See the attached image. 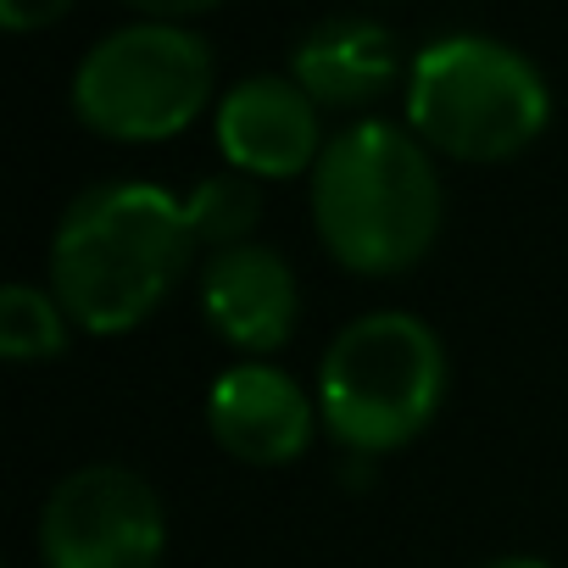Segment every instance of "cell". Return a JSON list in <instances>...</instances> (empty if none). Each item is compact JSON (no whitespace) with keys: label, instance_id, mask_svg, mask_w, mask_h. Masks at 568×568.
<instances>
[{"label":"cell","instance_id":"obj_1","mask_svg":"<svg viewBox=\"0 0 568 568\" xmlns=\"http://www.w3.org/2000/svg\"><path fill=\"white\" fill-rule=\"evenodd\" d=\"M184 201L145 179L84 190L51 234V296L84 335L140 329L195 262Z\"/></svg>","mask_w":568,"mask_h":568},{"label":"cell","instance_id":"obj_2","mask_svg":"<svg viewBox=\"0 0 568 568\" xmlns=\"http://www.w3.org/2000/svg\"><path fill=\"white\" fill-rule=\"evenodd\" d=\"M446 223L435 151L385 118L341 129L313 168V229L324 251L363 278L418 267Z\"/></svg>","mask_w":568,"mask_h":568},{"label":"cell","instance_id":"obj_3","mask_svg":"<svg viewBox=\"0 0 568 568\" xmlns=\"http://www.w3.org/2000/svg\"><path fill=\"white\" fill-rule=\"evenodd\" d=\"M551 123L540 68L485 34L429 40L407 68V129L452 162H513Z\"/></svg>","mask_w":568,"mask_h":568},{"label":"cell","instance_id":"obj_4","mask_svg":"<svg viewBox=\"0 0 568 568\" xmlns=\"http://www.w3.org/2000/svg\"><path fill=\"white\" fill-rule=\"evenodd\" d=\"M446 385V346L424 318L368 313L346 324L318 363V418L346 452L385 457L435 424Z\"/></svg>","mask_w":568,"mask_h":568},{"label":"cell","instance_id":"obj_5","mask_svg":"<svg viewBox=\"0 0 568 568\" xmlns=\"http://www.w3.org/2000/svg\"><path fill=\"white\" fill-rule=\"evenodd\" d=\"M212 45L184 23H129L84 51L73 73V118L118 145L184 134L212 106Z\"/></svg>","mask_w":568,"mask_h":568},{"label":"cell","instance_id":"obj_6","mask_svg":"<svg viewBox=\"0 0 568 568\" xmlns=\"http://www.w3.org/2000/svg\"><path fill=\"white\" fill-rule=\"evenodd\" d=\"M168 513L123 463H90L51 485L40 507L45 568H162Z\"/></svg>","mask_w":568,"mask_h":568},{"label":"cell","instance_id":"obj_7","mask_svg":"<svg viewBox=\"0 0 568 568\" xmlns=\"http://www.w3.org/2000/svg\"><path fill=\"white\" fill-rule=\"evenodd\" d=\"M212 134H217L223 162L256 184L313 173L329 145L318 123V101L296 79H273V73H256L223 90V101L212 106Z\"/></svg>","mask_w":568,"mask_h":568},{"label":"cell","instance_id":"obj_8","mask_svg":"<svg viewBox=\"0 0 568 568\" xmlns=\"http://www.w3.org/2000/svg\"><path fill=\"white\" fill-rule=\"evenodd\" d=\"M201 313L223 346H234L245 363H267V352L291 346L302 318L296 267L273 245L212 251L201 267Z\"/></svg>","mask_w":568,"mask_h":568},{"label":"cell","instance_id":"obj_9","mask_svg":"<svg viewBox=\"0 0 568 568\" xmlns=\"http://www.w3.org/2000/svg\"><path fill=\"white\" fill-rule=\"evenodd\" d=\"M313 424H324L318 418V396H307L291 374L273 368V363H234L206 390L212 440L229 457L251 463V468L296 463L313 446Z\"/></svg>","mask_w":568,"mask_h":568},{"label":"cell","instance_id":"obj_10","mask_svg":"<svg viewBox=\"0 0 568 568\" xmlns=\"http://www.w3.org/2000/svg\"><path fill=\"white\" fill-rule=\"evenodd\" d=\"M291 79L318 101V112H352L390 95V84L402 79V51L396 34L374 18H324L296 40Z\"/></svg>","mask_w":568,"mask_h":568},{"label":"cell","instance_id":"obj_11","mask_svg":"<svg viewBox=\"0 0 568 568\" xmlns=\"http://www.w3.org/2000/svg\"><path fill=\"white\" fill-rule=\"evenodd\" d=\"M73 318L51 284H7L0 291V357L7 363H57L68 352Z\"/></svg>","mask_w":568,"mask_h":568},{"label":"cell","instance_id":"obj_12","mask_svg":"<svg viewBox=\"0 0 568 568\" xmlns=\"http://www.w3.org/2000/svg\"><path fill=\"white\" fill-rule=\"evenodd\" d=\"M262 217V190L256 179L245 173H212L201 179L190 195H184V223H190V240L212 256V251H229V245H251V229Z\"/></svg>","mask_w":568,"mask_h":568},{"label":"cell","instance_id":"obj_13","mask_svg":"<svg viewBox=\"0 0 568 568\" xmlns=\"http://www.w3.org/2000/svg\"><path fill=\"white\" fill-rule=\"evenodd\" d=\"M73 12V0H0V29L7 34H40Z\"/></svg>","mask_w":568,"mask_h":568},{"label":"cell","instance_id":"obj_14","mask_svg":"<svg viewBox=\"0 0 568 568\" xmlns=\"http://www.w3.org/2000/svg\"><path fill=\"white\" fill-rule=\"evenodd\" d=\"M129 12H140L145 23H179V18H201L217 0H123Z\"/></svg>","mask_w":568,"mask_h":568},{"label":"cell","instance_id":"obj_15","mask_svg":"<svg viewBox=\"0 0 568 568\" xmlns=\"http://www.w3.org/2000/svg\"><path fill=\"white\" fill-rule=\"evenodd\" d=\"M479 568H551V562H540V557H490Z\"/></svg>","mask_w":568,"mask_h":568}]
</instances>
